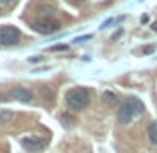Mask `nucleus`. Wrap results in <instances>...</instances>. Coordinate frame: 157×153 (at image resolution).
<instances>
[{
  "mask_svg": "<svg viewBox=\"0 0 157 153\" xmlns=\"http://www.w3.org/2000/svg\"><path fill=\"white\" fill-rule=\"evenodd\" d=\"M101 100H104L105 105H115V103H117V96H115L113 92H104Z\"/></svg>",
  "mask_w": 157,
  "mask_h": 153,
  "instance_id": "7",
  "label": "nucleus"
},
{
  "mask_svg": "<svg viewBox=\"0 0 157 153\" xmlns=\"http://www.w3.org/2000/svg\"><path fill=\"white\" fill-rule=\"evenodd\" d=\"M12 98L18 100V101H22V103H30L32 100H34L32 92L26 90V88H14V90H12Z\"/></svg>",
  "mask_w": 157,
  "mask_h": 153,
  "instance_id": "6",
  "label": "nucleus"
},
{
  "mask_svg": "<svg viewBox=\"0 0 157 153\" xmlns=\"http://www.w3.org/2000/svg\"><path fill=\"white\" fill-rule=\"evenodd\" d=\"M12 119H14V113H10V111H0V121L2 123H10Z\"/></svg>",
  "mask_w": 157,
  "mask_h": 153,
  "instance_id": "10",
  "label": "nucleus"
},
{
  "mask_svg": "<svg viewBox=\"0 0 157 153\" xmlns=\"http://www.w3.org/2000/svg\"><path fill=\"white\" fill-rule=\"evenodd\" d=\"M92 101V96L86 88H74L66 94V105L70 107L72 111H82L90 105Z\"/></svg>",
  "mask_w": 157,
  "mask_h": 153,
  "instance_id": "2",
  "label": "nucleus"
},
{
  "mask_svg": "<svg viewBox=\"0 0 157 153\" xmlns=\"http://www.w3.org/2000/svg\"><path fill=\"white\" fill-rule=\"evenodd\" d=\"M20 40V30L16 26H2L0 28V44L2 46H14Z\"/></svg>",
  "mask_w": 157,
  "mask_h": 153,
  "instance_id": "5",
  "label": "nucleus"
},
{
  "mask_svg": "<svg viewBox=\"0 0 157 153\" xmlns=\"http://www.w3.org/2000/svg\"><path fill=\"white\" fill-rule=\"evenodd\" d=\"M60 121L64 123L66 127H72L76 119H74V115H72V113H66V111H64V113H60Z\"/></svg>",
  "mask_w": 157,
  "mask_h": 153,
  "instance_id": "9",
  "label": "nucleus"
},
{
  "mask_svg": "<svg viewBox=\"0 0 157 153\" xmlns=\"http://www.w3.org/2000/svg\"><path fill=\"white\" fill-rule=\"evenodd\" d=\"M153 30H155V32H157V22H155V24H153Z\"/></svg>",
  "mask_w": 157,
  "mask_h": 153,
  "instance_id": "13",
  "label": "nucleus"
},
{
  "mask_svg": "<svg viewBox=\"0 0 157 153\" xmlns=\"http://www.w3.org/2000/svg\"><path fill=\"white\" fill-rule=\"evenodd\" d=\"M143 109H145V107H143L141 100H137V98H133V96L125 98V101L121 103V107H119V111H117V121L123 123V125H127V123H131L137 115H141Z\"/></svg>",
  "mask_w": 157,
  "mask_h": 153,
  "instance_id": "1",
  "label": "nucleus"
},
{
  "mask_svg": "<svg viewBox=\"0 0 157 153\" xmlns=\"http://www.w3.org/2000/svg\"><path fill=\"white\" fill-rule=\"evenodd\" d=\"M147 137L151 139V143H155V145H157V121L149 123V127H147Z\"/></svg>",
  "mask_w": 157,
  "mask_h": 153,
  "instance_id": "8",
  "label": "nucleus"
},
{
  "mask_svg": "<svg viewBox=\"0 0 157 153\" xmlns=\"http://www.w3.org/2000/svg\"><path fill=\"white\" fill-rule=\"evenodd\" d=\"M62 50H68V44H56L50 48V52H62Z\"/></svg>",
  "mask_w": 157,
  "mask_h": 153,
  "instance_id": "11",
  "label": "nucleus"
},
{
  "mask_svg": "<svg viewBox=\"0 0 157 153\" xmlns=\"http://www.w3.org/2000/svg\"><path fill=\"white\" fill-rule=\"evenodd\" d=\"M20 145L30 153H40L42 149H46L48 137L46 135H24L20 137Z\"/></svg>",
  "mask_w": 157,
  "mask_h": 153,
  "instance_id": "3",
  "label": "nucleus"
},
{
  "mask_svg": "<svg viewBox=\"0 0 157 153\" xmlns=\"http://www.w3.org/2000/svg\"><path fill=\"white\" fill-rule=\"evenodd\" d=\"M12 2H16V0H0V4H2V6H10Z\"/></svg>",
  "mask_w": 157,
  "mask_h": 153,
  "instance_id": "12",
  "label": "nucleus"
},
{
  "mask_svg": "<svg viewBox=\"0 0 157 153\" xmlns=\"http://www.w3.org/2000/svg\"><path fill=\"white\" fill-rule=\"evenodd\" d=\"M32 28H34L38 34H54V32L60 30V22L52 18H40L36 22H32Z\"/></svg>",
  "mask_w": 157,
  "mask_h": 153,
  "instance_id": "4",
  "label": "nucleus"
}]
</instances>
